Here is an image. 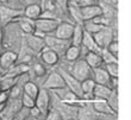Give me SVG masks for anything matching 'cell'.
I'll list each match as a JSON object with an SVG mask.
<instances>
[{
    "label": "cell",
    "mask_w": 131,
    "mask_h": 120,
    "mask_svg": "<svg viewBox=\"0 0 131 120\" xmlns=\"http://www.w3.org/2000/svg\"><path fill=\"white\" fill-rule=\"evenodd\" d=\"M8 100V92L0 90V103H6Z\"/></svg>",
    "instance_id": "d590c367"
},
{
    "label": "cell",
    "mask_w": 131,
    "mask_h": 120,
    "mask_svg": "<svg viewBox=\"0 0 131 120\" xmlns=\"http://www.w3.org/2000/svg\"><path fill=\"white\" fill-rule=\"evenodd\" d=\"M74 26L75 24L69 23V21H60V24L57 25L52 36H55L56 38H60V39H63V41L70 42L73 32H74Z\"/></svg>",
    "instance_id": "30bf717a"
},
{
    "label": "cell",
    "mask_w": 131,
    "mask_h": 120,
    "mask_svg": "<svg viewBox=\"0 0 131 120\" xmlns=\"http://www.w3.org/2000/svg\"><path fill=\"white\" fill-rule=\"evenodd\" d=\"M103 28H104L103 25L97 24V23H94L93 20L83 21V23H82V29H83V31H86L87 33H90V34L97 33V32H99V31L101 30Z\"/></svg>",
    "instance_id": "484cf974"
},
{
    "label": "cell",
    "mask_w": 131,
    "mask_h": 120,
    "mask_svg": "<svg viewBox=\"0 0 131 120\" xmlns=\"http://www.w3.org/2000/svg\"><path fill=\"white\" fill-rule=\"evenodd\" d=\"M105 70L111 77H117L119 75V68H118V63H111V64H105Z\"/></svg>",
    "instance_id": "f546056e"
},
{
    "label": "cell",
    "mask_w": 131,
    "mask_h": 120,
    "mask_svg": "<svg viewBox=\"0 0 131 120\" xmlns=\"http://www.w3.org/2000/svg\"><path fill=\"white\" fill-rule=\"evenodd\" d=\"M106 49H107V51H110L113 56L118 57V41H112Z\"/></svg>",
    "instance_id": "836d02e7"
},
{
    "label": "cell",
    "mask_w": 131,
    "mask_h": 120,
    "mask_svg": "<svg viewBox=\"0 0 131 120\" xmlns=\"http://www.w3.org/2000/svg\"><path fill=\"white\" fill-rule=\"evenodd\" d=\"M24 42L29 49H31L35 54L39 55V52L45 48L44 38H41L36 34H24Z\"/></svg>",
    "instance_id": "7c38bea8"
},
{
    "label": "cell",
    "mask_w": 131,
    "mask_h": 120,
    "mask_svg": "<svg viewBox=\"0 0 131 120\" xmlns=\"http://www.w3.org/2000/svg\"><path fill=\"white\" fill-rule=\"evenodd\" d=\"M1 44H3V25L0 23V50H1Z\"/></svg>",
    "instance_id": "f35d334b"
},
{
    "label": "cell",
    "mask_w": 131,
    "mask_h": 120,
    "mask_svg": "<svg viewBox=\"0 0 131 120\" xmlns=\"http://www.w3.org/2000/svg\"><path fill=\"white\" fill-rule=\"evenodd\" d=\"M29 114H30V110L26 108V107H21L20 110L13 115L12 120H25L29 117Z\"/></svg>",
    "instance_id": "4dcf8cb0"
},
{
    "label": "cell",
    "mask_w": 131,
    "mask_h": 120,
    "mask_svg": "<svg viewBox=\"0 0 131 120\" xmlns=\"http://www.w3.org/2000/svg\"><path fill=\"white\" fill-rule=\"evenodd\" d=\"M81 45H82L83 48H86L88 52H97V54L101 52V49L97 45L95 41L93 39V36L90 33H87L86 31H83V37H82Z\"/></svg>",
    "instance_id": "ac0fdd59"
},
{
    "label": "cell",
    "mask_w": 131,
    "mask_h": 120,
    "mask_svg": "<svg viewBox=\"0 0 131 120\" xmlns=\"http://www.w3.org/2000/svg\"><path fill=\"white\" fill-rule=\"evenodd\" d=\"M18 61V54L16 51H11V50H5V51L0 52V70L5 73L16 64Z\"/></svg>",
    "instance_id": "8fae6325"
},
{
    "label": "cell",
    "mask_w": 131,
    "mask_h": 120,
    "mask_svg": "<svg viewBox=\"0 0 131 120\" xmlns=\"http://www.w3.org/2000/svg\"><path fill=\"white\" fill-rule=\"evenodd\" d=\"M60 24V20L56 19H47V18H38L35 20V32L34 34L41 38H44L48 34H52L56 30L57 25Z\"/></svg>",
    "instance_id": "3957f363"
},
{
    "label": "cell",
    "mask_w": 131,
    "mask_h": 120,
    "mask_svg": "<svg viewBox=\"0 0 131 120\" xmlns=\"http://www.w3.org/2000/svg\"><path fill=\"white\" fill-rule=\"evenodd\" d=\"M44 43H45V46H47V48L52 50L54 52H56L60 57L64 55L66 50L70 46V42L69 41H63V39H60V38H56L55 36H52V34L45 36Z\"/></svg>",
    "instance_id": "277c9868"
},
{
    "label": "cell",
    "mask_w": 131,
    "mask_h": 120,
    "mask_svg": "<svg viewBox=\"0 0 131 120\" xmlns=\"http://www.w3.org/2000/svg\"><path fill=\"white\" fill-rule=\"evenodd\" d=\"M64 58L68 62H75L81 57V54H80V46H74V45H70L64 52Z\"/></svg>",
    "instance_id": "cb8c5ba5"
},
{
    "label": "cell",
    "mask_w": 131,
    "mask_h": 120,
    "mask_svg": "<svg viewBox=\"0 0 131 120\" xmlns=\"http://www.w3.org/2000/svg\"><path fill=\"white\" fill-rule=\"evenodd\" d=\"M82 37H83L82 25L75 24V26H74V32H73L72 39H70V45L80 46V45H81V42H82Z\"/></svg>",
    "instance_id": "603a6c76"
},
{
    "label": "cell",
    "mask_w": 131,
    "mask_h": 120,
    "mask_svg": "<svg viewBox=\"0 0 131 120\" xmlns=\"http://www.w3.org/2000/svg\"><path fill=\"white\" fill-rule=\"evenodd\" d=\"M57 71L60 73V75L62 76L63 81L66 83V87L69 88L70 92H73L76 96H79L80 99L82 100V90H81V82H79L76 79H74L63 67H59Z\"/></svg>",
    "instance_id": "52a82bcc"
},
{
    "label": "cell",
    "mask_w": 131,
    "mask_h": 120,
    "mask_svg": "<svg viewBox=\"0 0 131 120\" xmlns=\"http://www.w3.org/2000/svg\"><path fill=\"white\" fill-rule=\"evenodd\" d=\"M23 38H24V34H23V32L20 31L18 24L16 21H12V23H10V24H7L4 26L1 49L5 48L6 50L14 51V49L20 48Z\"/></svg>",
    "instance_id": "6da1fadb"
},
{
    "label": "cell",
    "mask_w": 131,
    "mask_h": 120,
    "mask_svg": "<svg viewBox=\"0 0 131 120\" xmlns=\"http://www.w3.org/2000/svg\"><path fill=\"white\" fill-rule=\"evenodd\" d=\"M118 89H112L110 96L106 99V102L108 103V106L113 110V112L118 113Z\"/></svg>",
    "instance_id": "4316f807"
},
{
    "label": "cell",
    "mask_w": 131,
    "mask_h": 120,
    "mask_svg": "<svg viewBox=\"0 0 131 120\" xmlns=\"http://www.w3.org/2000/svg\"><path fill=\"white\" fill-rule=\"evenodd\" d=\"M39 57H41L42 62H43L44 64L49 65V67H55L60 62V56L57 55L56 52L52 51V50L48 49L47 46L39 52Z\"/></svg>",
    "instance_id": "9a60e30c"
},
{
    "label": "cell",
    "mask_w": 131,
    "mask_h": 120,
    "mask_svg": "<svg viewBox=\"0 0 131 120\" xmlns=\"http://www.w3.org/2000/svg\"><path fill=\"white\" fill-rule=\"evenodd\" d=\"M16 23L18 24L20 31L23 32V34H34L35 32V20L29 19V18L21 16V17L16 19Z\"/></svg>",
    "instance_id": "e0dca14e"
},
{
    "label": "cell",
    "mask_w": 131,
    "mask_h": 120,
    "mask_svg": "<svg viewBox=\"0 0 131 120\" xmlns=\"http://www.w3.org/2000/svg\"><path fill=\"white\" fill-rule=\"evenodd\" d=\"M39 89H41V88H39L35 82L28 81V82L24 85V87H23V93L26 94V95H29V96H31L32 99H36V96H37Z\"/></svg>",
    "instance_id": "d4e9b609"
},
{
    "label": "cell",
    "mask_w": 131,
    "mask_h": 120,
    "mask_svg": "<svg viewBox=\"0 0 131 120\" xmlns=\"http://www.w3.org/2000/svg\"><path fill=\"white\" fill-rule=\"evenodd\" d=\"M8 1H10V0H0V4H3V5H6Z\"/></svg>",
    "instance_id": "60d3db41"
},
{
    "label": "cell",
    "mask_w": 131,
    "mask_h": 120,
    "mask_svg": "<svg viewBox=\"0 0 131 120\" xmlns=\"http://www.w3.org/2000/svg\"><path fill=\"white\" fill-rule=\"evenodd\" d=\"M21 16H23L21 8H16V7H11L0 4V23L3 25V28L5 25L14 21L17 18L21 17Z\"/></svg>",
    "instance_id": "5b68a950"
},
{
    "label": "cell",
    "mask_w": 131,
    "mask_h": 120,
    "mask_svg": "<svg viewBox=\"0 0 131 120\" xmlns=\"http://www.w3.org/2000/svg\"><path fill=\"white\" fill-rule=\"evenodd\" d=\"M30 115L31 117H39V115H43V114L39 112V110H38L37 107L35 106L32 108H30Z\"/></svg>",
    "instance_id": "8d00e7d4"
},
{
    "label": "cell",
    "mask_w": 131,
    "mask_h": 120,
    "mask_svg": "<svg viewBox=\"0 0 131 120\" xmlns=\"http://www.w3.org/2000/svg\"><path fill=\"white\" fill-rule=\"evenodd\" d=\"M67 70V69H66ZM70 75L76 79L79 82H82L87 79H92V69L87 64L83 58H79L72 64V67L67 70Z\"/></svg>",
    "instance_id": "7a4b0ae2"
},
{
    "label": "cell",
    "mask_w": 131,
    "mask_h": 120,
    "mask_svg": "<svg viewBox=\"0 0 131 120\" xmlns=\"http://www.w3.org/2000/svg\"><path fill=\"white\" fill-rule=\"evenodd\" d=\"M20 100H21V105H23V107H26V108H32V107H35V99H32L31 96L26 95V94H21L20 96Z\"/></svg>",
    "instance_id": "1f68e13d"
},
{
    "label": "cell",
    "mask_w": 131,
    "mask_h": 120,
    "mask_svg": "<svg viewBox=\"0 0 131 120\" xmlns=\"http://www.w3.org/2000/svg\"><path fill=\"white\" fill-rule=\"evenodd\" d=\"M95 87V82L93 79H87L85 81L81 82V90H82V95L83 94H92L93 89Z\"/></svg>",
    "instance_id": "f1b7e54d"
},
{
    "label": "cell",
    "mask_w": 131,
    "mask_h": 120,
    "mask_svg": "<svg viewBox=\"0 0 131 120\" xmlns=\"http://www.w3.org/2000/svg\"><path fill=\"white\" fill-rule=\"evenodd\" d=\"M83 59H85L87 64L90 65V68L92 70L103 67L101 56H100V54H97V52H87V55L83 57Z\"/></svg>",
    "instance_id": "ffe728a7"
},
{
    "label": "cell",
    "mask_w": 131,
    "mask_h": 120,
    "mask_svg": "<svg viewBox=\"0 0 131 120\" xmlns=\"http://www.w3.org/2000/svg\"><path fill=\"white\" fill-rule=\"evenodd\" d=\"M67 12L70 17L73 18V20L75 21V24L82 25V18H81V12H80V6L78 4L74 3H68L67 6Z\"/></svg>",
    "instance_id": "44dd1931"
},
{
    "label": "cell",
    "mask_w": 131,
    "mask_h": 120,
    "mask_svg": "<svg viewBox=\"0 0 131 120\" xmlns=\"http://www.w3.org/2000/svg\"><path fill=\"white\" fill-rule=\"evenodd\" d=\"M35 106L39 110V112L43 115L48 113V111L50 110V93L49 90L44 89V88L39 89L36 99H35Z\"/></svg>",
    "instance_id": "9c48e42d"
},
{
    "label": "cell",
    "mask_w": 131,
    "mask_h": 120,
    "mask_svg": "<svg viewBox=\"0 0 131 120\" xmlns=\"http://www.w3.org/2000/svg\"><path fill=\"white\" fill-rule=\"evenodd\" d=\"M111 92H112V89H111L110 87L104 86V85H97L95 83V87H94V89H93V98L98 100H106L110 96Z\"/></svg>",
    "instance_id": "7402d4cb"
},
{
    "label": "cell",
    "mask_w": 131,
    "mask_h": 120,
    "mask_svg": "<svg viewBox=\"0 0 131 120\" xmlns=\"http://www.w3.org/2000/svg\"><path fill=\"white\" fill-rule=\"evenodd\" d=\"M103 64H111V63H118V57L113 56L110 51H107V49H103L100 52Z\"/></svg>",
    "instance_id": "83f0119b"
},
{
    "label": "cell",
    "mask_w": 131,
    "mask_h": 120,
    "mask_svg": "<svg viewBox=\"0 0 131 120\" xmlns=\"http://www.w3.org/2000/svg\"><path fill=\"white\" fill-rule=\"evenodd\" d=\"M44 120H61V115H60V113L57 111L50 108L48 111V113L45 114Z\"/></svg>",
    "instance_id": "d6a6232c"
},
{
    "label": "cell",
    "mask_w": 131,
    "mask_h": 120,
    "mask_svg": "<svg viewBox=\"0 0 131 120\" xmlns=\"http://www.w3.org/2000/svg\"><path fill=\"white\" fill-rule=\"evenodd\" d=\"M41 0H24V3L26 5H30V4H39Z\"/></svg>",
    "instance_id": "74e56055"
},
{
    "label": "cell",
    "mask_w": 131,
    "mask_h": 120,
    "mask_svg": "<svg viewBox=\"0 0 131 120\" xmlns=\"http://www.w3.org/2000/svg\"><path fill=\"white\" fill-rule=\"evenodd\" d=\"M92 79L94 80V82L97 83V85H104V86L108 87L111 76L107 74V71L103 67H100V68L92 70Z\"/></svg>",
    "instance_id": "2e32d148"
},
{
    "label": "cell",
    "mask_w": 131,
    "mask_h": 120,
    "mask_svg": "<svg viewBox=\"0 0 131 120\" xmlns=\"http://www.w3.org/2000/svg\"><path fill=\"white\" fill-rule=\"evenodd\" d=\"M42 14V7L39 4H30L26 5L24 10H23V16L32 20H37Z\"/></svg>",
    "instance_id": "d6986e66"
},
{
    "label": "cell",
    "mask_w": 131,
    "mask_h": 120,
    "mask_svg": "<svg viewBox=\"0 0 131 120\" xmlns=\"http://www.w3.org/2000/svg\"><path fill=\"white\" fill-rule=\"evenodd\" d=\"M98 4H99V0H80L79 6L85 7V6H92V5H98Z\"/></svg>",
    "instance_id": "e575fe53"
},
{
    "label": "cell",
    "mask_w": 131,
    "mask_h": 120,
    "mask_svg": "<svg viewBox=\"0 0 131 120\" xmlns=\"http://www.w3.org/2000/svg\"><path fill=\"white\" fill-rule=\"evenodd\" d=\"M114 34L116 33L113 32V29L111 26H104L99 32L92 34V36H93V39L95 41L97 45L103 50V49H106L112 41H117V39H114Z\"/></svg>",
    "instance_id": "8992f818"
},
{
    "label": "cell",
    "mask_w": 131,
    "mask_h": 120,
    "mask_svg": "<svg viewBox=\"0 0 131 120\" xmlns=\"http://www.w3.org/2000/svg\"><path fill=\"white\" fill-rule=\"evenodd\" d=\"M62 87H66V83L57 70H52V71L48 73L44 82L42 85V88H44L47 90H55L59 88H62Z\"/></svg>",
    "instance_id": "ba28073f"
},
{
    "label": "cell",
    "mask_w": 131,
    "mask_h": 120,
    "mask_svg": "<svg viewBox=\"0 0 131 120\" xmlns=\"http://www.w3.org/2000/svg\"><path fill=\"white\" fill-rule=\"evenodd\" d=\"M79 1L80 0H68V3H74V4H78V5H79Z\"/></svg>",
    "instance_id": "ab89813d"
},
{
    "label": "cell",
    "mask_w": 131,
    "mask_h": 120,
    "mask_svg": "<svg viewBox=\"0 0 131 120\" xmlns=\"http://www.w3.org/2000/svg\"><path fill=\"white\" fill-rule=\"evenodd\" d=\"M93 110L100 114H105V115H110V117H117V113L113 112V110L108 106V103L106 102V100H98L94 99L91 101Z\"/></svg>",
    "instance_id": "5bb4252c"
},
{
    "label": "cell",
    "mask_w": 131,
    "mask_h": 120,
    "mask_svg": "<svg viewBox=\"0 0 131 120\" xmlns=\"http://www.w3.org/2000/svg\"><path fill=\"white\" fill-rule=\"evenodd\" d=\"M80 12H81V18L82 21H88V20H93L97 17L103 14L101 7L100 5H92V6H85V7H80Z\"/></svg>",
    "instance_id": "4fadbf2b"
}]
</instances>
